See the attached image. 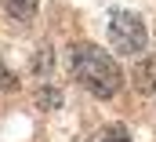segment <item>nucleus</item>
Wrapping results in <instances>:
<instances>
[{"mask_svg": "<svg viewBox=\"0 0 156 142\" xmlns=\"http://www.w3.org/2000/svg\"><path fill=\"white\" fill-rule=\"evenodd\" d=\"M4 11L11 18H18V22H29L37 15V0H4Z\"/></svg>", "mask_w": 156, "mask_h": 142, "instance_id": "nucleus-4", "label": "nucleus"}, {"mask_svg": "<svg viewBox=\"0 0 156 142\" xmlns=\"http://www.w3.org/2000/svg\"><path fill=\"white\" fill-rule=\"evenodd\" d=\"M131 88L138 95H153L156 91V58H138L131 69Z\"/></svg>", "mask_w": 156, "mask_h": 142, "instance_id": "nucleus-3", "label": "nucleus"}, {"mask_svg": "<svg viewBox=\"0 0 156 142\" xmlns=\"http://www.w3.org/2000/svg\"><path fill=\"white\" fill-rule=\"evenodd\" d=\"M15 88H18V77L7 69V66H4V58H0V91H15Z\"/></svg>", "mask_w": 156, "mask_h": 142, "instance_id": "nucleus-8", "label": "nucleus"}, {"mask_svg": "<svg viewBox=\"0 0 156 142\" xmlns=\"http://www.w3.org/2000/svg\"><path fill=\"white\" fill-rule=\"evenodd\" d=\"M69 73L73 80L83 84L91 95L98 99H113L120 88H123V73L120 66L98 47V44H69Z\"/></svg>", "mask_w": 156, "mask_h": 142, "instance_id": "nucleus-1", "label": "nucleus"}, {"mask_svg": "<svg viewBox=\"0 0 156 142\" xmlns=\"http://www.w3.org/2000/svg\"><path fill=\"white\" fill-rule=\"evenodd\" d=\"M37 102H40L44 109H58V102H62V95H58L55 88H44V91L37 95Z\"/></svg>", "mask_w": 156, "mask_h": 142, "instance_id": "nucleus-7", "label": "nucleus"}, {"mask_svg": "<svg viewBox=\"0 0 156 142\" xmlns=\"http://www.w3.org/2000/svg\"><path fill=\"white\" fill-rule=\"evenodd\" d=\"M98 142H131V131H127L123 124H109V128L98 135Z\"/></svg>", "mask_w": 156, "mask_h": 142, "instance_id": "nucleus-6", "label": "nucleus"}, {"mask_svg": "<svg viewBox=\"0 0 156 142\" xmlns=\"http://www.w3.org/2000/svg\"><path fill=\"white\" fill-rule=\"evenodd\" d=\"M51 58H55V55H51V47L44 44V47H40L37 55H33V69H37V77H44V73H51V66H55Z\"/></svg>", "mask_w": 156, "mask_h": 142, "instance_id": "nucleus-5", "label": "nucleus"}, {"mask_svg": "<svg viewBox=\"0 0 156 142\" xmlns=\"http://www.w3.org/2000/svg\"><path fill=\"white\" fill-rule=\"evenodd\" d=\"M109 40H113V47L120 55H138L145 47L149 33H145V22L134 11H116L113 22H109Z\"/></svg>", "mask_w": 156, "mask_h": 142, "instance_id": "nucleus-2", "label": "nucleus"}]
</instances>
